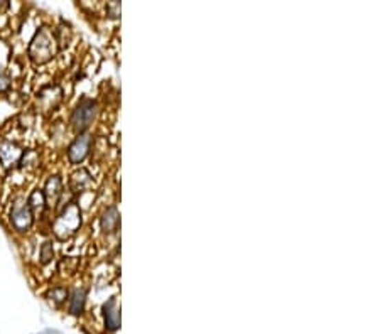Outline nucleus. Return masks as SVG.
<instances>
[{
  "mask_svg": "<svg viewBox=\"0 0 380 334\" xmlns=\"http://www.w3.org/2000/svg\"><path fill=\"white\" fill-rule=\"evenodd\" d=\"M32 222H34V215H32L27 201L19 198L10 209V223L17 231H27L32 226Z\"/></svg>",
  "mask_w": 380,
  "mask_h": 334,
  "instance_id": "4",
  "label": "nucleus"
},
{
  "mask_svg": "<svg viewBox=\"0 0 380 334\" xmlns=\"http://www.w3.org/2000/svg\"><path fill=\"white\" fill-rule=\"evenodd\" d=\"M54 257V250H53V245L49 243V241H46L45 245H43L41 248V259H43V263H47L51 259Z\"/></svg>",
  "mask_w": 380,
  "mask_h": 334,
  "instance_id": "16",
  "label": "nucleus"
},
{
  "mask_svg": "<svg viewBox=\"0 0 380 334\" xmlns=\"http://www.w3.org/2000/svg\"><path fill=\"white\" fill-rule=\"evenodd\" d=\"M23 157V150L17 144L10 141H2L0 142V163L3 164V167H12Z\"/></svg>",
  "mask_w": 380,
  "mask_h": 334,
  "instance_id": "7",
  "label": "nucleus"
},
{
  "mask_svg": "<svg viewBox=\"0 0 380 334\" xmlns=\"http://www.w3.org/2000/svg\"><path fill=\"white\" fill-rule=\"evenodd\" d=\"M80 226H82V209L76 203H69L54 222L53 231L60 240H67Z\"/></svg>",
  "mask_w": 380,
  "mask_h": 334,
  "instance_id": "2",
  "label": "nucleus"
},
{
  "mask_svg": "<svg viewBox=\"0 0 380 334\" xmlns=\"http://www.w3.org/2000/svg\"><path fill=\"white\" fill-rule=\"evenodd\" d=\"M105 311V322H107V328L110 331H115L119 329L120 324V314H119V307H117V300L110 299L107 304L104 306Z\"/></svg>",
  "mask_w": 380,
  "mask_h": 334,
  "instance_id": "10",
  "label": "nucleus"
},
{
  "mask_svg": "<svg viewBox=\"0 0 380 334\" xmlns=\"http://www.w3.org/2000/svg\"><path fill=\"white\" fill-rule=\"evenodd\" d=\"M58 51H60V41H58L56 34L49 27L38 29L31 44H29V58L32 63L45 64L56 56Z\"/></svg>",
  "mask_w": 380,
  "mask_h": 334,
  "instance_id": "1",
  "label": "nucleus"
},
{
  "mask_svg": "<svg viewBox=\"0 0 380 334\" xmlns=\"http://www.w3.org/2000/svg\"><path fill=\"white\" fill-rule=\"evenodd\" d=\"M27 204H29V208H31L32 215H34V213L36 215H43V211H45L46 204H47L43 189L32 191L31 196H29V200H27Z\"/></svg>",
  "mask_w": 380,
  "mask_h": 334,
  "instance_id": "11",
  "label": "nucleus"
},
{
  "mask_svg": "<svg viewBox=\"0 0 380 334\" xmlns=\"http://www.w3.org/2000/svg\"><path fill=\"white\" fill-rule=\"evenodd\" d=\"M49 299L53 300L54 304H61L68 299V291L63 287H54L53 291L49 292Z\"/></svg>",
  "mask_w": 380,
  "mask_h": 334,
  "instance_id": "15",
  "label": "nucleus"
},
{
  "mask_svg": "<svg viewBox=\"0 0 380 334\" xmlns=\"http://www.w3.org/2000/svg\"><path fill=\"white\" fill-rule=\"evenodd\" d=\"M119 211H117V208H108L107 211L104 213V218H102V228L104 231H107V233H112V231L117 230V226H119Z\"/></svg>",
  "mask_w": 380,
  "mask_h": 334,
  "instance_id": "12",
  "label": "nucleus"
},
{
  "mask_svg": "<svg viewBox=\"0 0 380 334\" xmlns=\"http://www.w3.org/2000/svg\"><path fill=\"white\" fill-rule=\"evenodd\" d=\"M61 98H63V90L58 84L45 86L38 93V106H41V110H45V112H49V110L56 108Z\"/></svg>",
  "mask_w": 380,
  "mask_h": 334,
  "instance_id": "6",
  "label": "nucleus"
},
{
  "mask_svg": "<svg viewBox=\"0 0 380 334\" xmlns=\"http://www.w3.org/2000/svg\"><path fill=\"white\" fill-rule=\"evenodd\" d=\"M108 12H110L112 17H119V14H120V5H119V3H117V2L110 3V5H108Z\"/></svg>",
  "mask_w": 380,
  "mask_h": 334,
  "instance_id": "18",
  "label": "nucleus"
},
{
  "mask_svg": "<svg viewBox=\"0 0 380 334\" xmlns=\"http://www.w3.org/2000/svg\"><path fill=\"white\" fill-rule=\"evenodd\" d=\"M85 289H76V291L73 292L71 300H69V311H71V314L83 313V309H85Z\"/></svg>",
  "mask_w": 380,
  "mask_h": 334,
  "instance_id": "13",
  "label": "nucleus"
},
{
  "mask_svg": "<svg viewBox=\"0 0 380 334\" xmlns=\"http://www.w3.org/2000/svg\"><path fill=\"white\" fill-rule=\"evenodd\" d=\"M91 145V137L86 134L78 135V137L73 141V144L68 149V159L71 164H80L85 160V157L88 156Z\"/></svg>",
  "mask_w": 380,
  "mask_h": 334,
  "instance_id": "5",
  "label": "nucleus"
},
{
  "mask_svg": "<svg viewBox=\"0 0 380 334\" xmlns=\"http://www.w3.org/2000/svg\"><path fill=\"white\" fill-rule=\"evenodd\" d=\"M91 182V176L86 169H78L71 174V179H69V186L75 193H82L83 189L88 188Z\"/></svg>",
  "mask_w": 380,
  "mask_h": 334,
  "instance_id": "8",
  "label": "nucleus"
},
{
  "mask_svg": "<svg viewBox=\"0 0 380 334\" xmlns=\"http://www.w3.org/2000/svg\"><path fill=\"white\" fill-rule=\"evenodd\" d=\"M7 7H9V3H7V2H0V10L7 9Z\"/></svg>",
  "mask_w": 380,
  "mask_h": 334,
  "instance_id": "19",
  "label": "nucleus"
},
{
  "mask_svg": "<svg viewBox=\"0 0 380 334\" xmlns=\"http://www.w3.org/2000/svg\"><path fill=\"white\" fill-rule=\"evenodd\" d=\"M43 193H45L46 201H53V203H56L58 198H60L61 193H63V181H61L60 176H53V178L47 179Z\"/></svg>",
  "mask_w": 380,
  "mask_h": 334,
  "instance_id": "9",
  "label": "nucleus"
},
{
  "mask_svg": "<svg viewBox=\"0 0 380 334\" xmlns=\"http://www.w3.org/2000/svg\"><path fill=\"white\" fill-rule=\"evenodd\" d=\"M95 115H97V104H95L93 100L85 98V100L80 102L78 106L75 108V112H73L71 115L73 127L80 132L86 130V128L91 126V122H93Z\"/></svg>",
  "mask_w": 380,
  "mask_h": 334,
  "instance_id": "3",
  "label": "nucleus"
},
{
  "mask_svg": "<svg viewBox=\"0 0 380 334\" xmlns=\"http://www.w3.org/2000/svg\"><path fill=\"white\" fill-rule=\"evenodd\" d=\"M38 163H39V157H38V152H34V150H27V152L23 154V157H21V166L24 169L36 167V164Z\"/></svg>",
  "mask_w": 380,
  "mask_h": 334,
  "instance_id": "14",
  "label": "nucleus"
},
{
  "mask_svg": "<svg viewBox=\"0 0 380 334\" xmlns=\"http://www.w3.org/2000/svg\"><path fill=\"white\" fill-rule=\"evenodd\" d=\"M9 86H10V78L7 76L5 71H2V69H0V93H2V91L9 90Z\"/></svg>",
  "mask_w": 380,
  "mask_h": 334,
  "instance_id": "17",
  "label": "nucleus"
}]
</instances>
